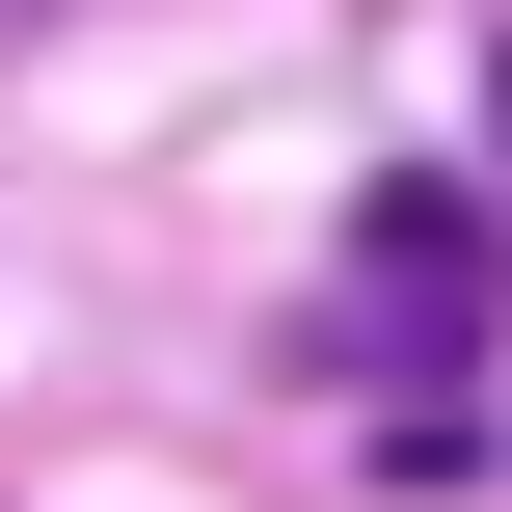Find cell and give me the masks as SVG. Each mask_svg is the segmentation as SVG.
Here are the masks:
<instances>
[{
    "label": "cell",
    "mask_w": 512,
    "mask_h": 512,
    "mask_svg": "<svg viewBox=\"0 0 512 512\" xmlns=\"http://www.w3.org/2000/svg\"><path fill=\"white\" fill-rule=\"evenodd\" d=\"M486 216H459V189H378V216H351V324H324V378H432V351H486Z\"/></svg>",
    "instance_id": "cell-1"
}]
</instances>
